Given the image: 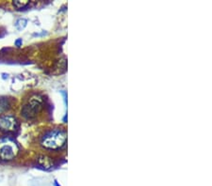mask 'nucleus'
Returning a JSON list of instances; mask_svg holds the SVG:
<instances>
[{
  "instance_id": "423d86ee",
  "label": "nucleus",
  "mask_w": 212,
  "mask_h": 186,
  "mask_svg": "<svg viewBox=\"0 0 212 186\" xmlns=\"http://www.w3.org/2000/svg\"><path fill=\"white\" fill-rule=\"evenodd\" d=\"M29 1H27V0H15V1H13V6L17 9H22L26 7Z\"/></svg>"
},
{
  "instance_id": "39448f33",
  "label": "nucleus",
  "mask_w": 212,
  "mask_h": 186,
  "mask_svg": "<svg viewBox=\"0 0 212 186\" xmlns=\"http://www.w3.org/2000/svg\"><path fill=\"white\" fill-rule=\"evenodd\" d=\"M38 163H39V165H41L42 167L46 168V169L52 167V166H53L52 159L46 155H40L38 157Z\"/></svg>"
},
{
  "instance_id": "20e7f679",
  "label": "nucleus",
  "mask_w": 212,
  "mask_h": 186,
  "mask_svg": "<svg viewBox=\"0 0 212 186\" xmlns=\"http://www.w3.org/2000/svg\"><path fill=\"white\" fill-rule=\"evenodd\" d=\"M17 127V120L13 116L2 115L0 116V130L4 132H13Z\"/></svg>"
},
{
  "instance_id": "f257e3e1",
  "label": "nucleus",
  "mask_w": 212,
  "mask_h": 186,
  "mask_svg": "<svg viewBox=\"0 0 212 186\" xmlns=\"http://www.w3.org/2000/svg\"><path fill=\"white\" fill-rule=\"evenodd\" d=\"M67 142V132L64 129L56 128L46 133L41 138V145L42 148L51 150H58L62 149Z\"/></svg>"
},
{
  "instance_id": "f03ea898",
  "label": "nucleus",
  "mask_w": 212,
  "mask_h": 186,
  "mask_svg": "<svg viewBox=\"0 0 212 186\" xmlns=\"http://www.w3.org/2000/svg\"><path fill=\"white\" fill-rule=\"evenodd\" d=\"M43 99L40 95H33L27 101V103L22 107V115L26 118H34L42 108Z\"/></svg>"
},
{
  "instance_id": "7ed1b4c3",
  "label": "nucleus",
  "mask_w": 212,
  "mask_h": 186,
  "mask_svg": "<svg viewBox=\"0 0 212 186\" xmlns=\"http://www.w3.org/2000/svg\"><path fill=\"white\" fill-rule=\"evenodd\" d=\"M19 151L16 142L9 137L0 138V159L9 161L13 160Z\"/></svg>"
}]
</instances>
